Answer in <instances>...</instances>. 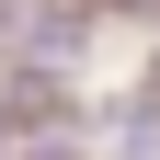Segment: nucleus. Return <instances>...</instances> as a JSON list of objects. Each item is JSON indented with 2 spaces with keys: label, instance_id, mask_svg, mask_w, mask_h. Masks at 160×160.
I'll list each match as a JSON object with an SVG mask.
<instances>
[{
  "label": "nucleus",
  "instance_id": "obj_1",
  "mask_svg": "<svg viewBox=\"0 0 160 160\" xmlns=\"http://www.w3.org/2000/svg\"><path fill=\"white\" fill-rule=\"evenodd\" d=\"M57 114H69V92H57L46 69H23V80H12V126H57Z\"/></svg>",
  "mask_w": 160,
  "mask_h": 160
},
{
  "label": "nucleus",
  "instance_id": "obj_2",
  "mask_svg": "<svg viewBox=\"0 0 160 160\" xmlns=\"http://www.w3.org/2000/svg\"><path fill=\"white\" fill-rule=\"evenodd\" d=\"M137 114H160V57H149V103H137Z\"/></svg>",
  "mask_w": 160,
  "mask_h": 160
},
{
  "label": "nucleus",
  "instance_id": "obj_3",
  "mask_svg": "<svg viewBox=\"0 0 160 160\" xmlns=\"http://www.w3.org/2000/svg\"><path fill=\"white\" fill-rule=\"evenodd\" d=\"M103 12H160V0H103Z\"/></svg>",
  "mask_w": 160,
  "mask_h": 160
},
{
  "label": "nucleus",
  "instance_id": "obj_4",
  "mask_svg": "<svg viewBox=\"0 0 160 160\" xmlns=\"http://www.w3.org/2000/svg\"><path fill=\"white\" fill-rule=\"evenodd\" d=\"M46 160H69V149H46Z\"/></svg>",
  "mask_w": 160,
  "mask_h": 160
}]
</instances>
